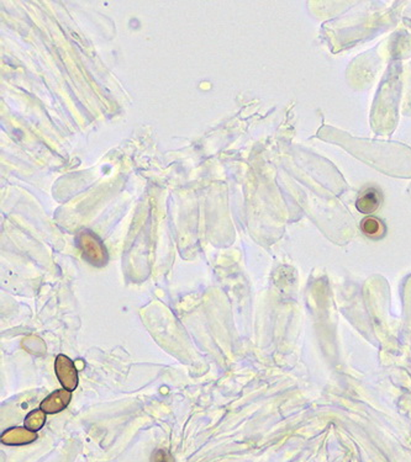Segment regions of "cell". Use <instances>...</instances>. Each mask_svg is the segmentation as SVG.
Instances as JSON below:
<instances>
[{
	"mask_svg": "<svg viewBox=\"0 0 411 462\" xmlns=\"http://www.w3.org/2000/svg\"><path fill=\"white\" fill-rule=\"evenodd\" d=\"M77 246L82 251L83 258L93 267L102 268L108 262V253L103 242L91 231H83L78 234Z\"/></svg>",
	"mask_w": 411,
	"mask_h": 462,
	"instance_id": "6da1fadb",
	"label": "cell"
},
{
	"mask_svg": "<svg viewBox=\"0 0 411 462\" xmlns=\"http://www.w3.org/2000/svg\"><path fill=\"white\" fill-rule=\"evenodd\" d=\"M55 372L63 388L75 391L78 386V371L75 363L67 355L60 354L55 360Z\"/></svg>",
	"mask_w": 411,
	"mask_h": 462,
	"instance_id": "7a4b0ae2",
	"label": "cell"
},
{
	"mask_svg": "<svg viewBox=\"0 0 411 462\" xmlns=\"http://www.w3.org/2000/svg\"><path fill=\"white\" fill-rule=\"evenodd\" d=\"M72 400V394L66 388H61L51 394H48L45 400L41 402L40 410L46 414H56L64 411Z\"/></svg>",
	"mask_w": 411,
	"mask_h": 462,
	"instance_id": "3957f363",
	"label": "cell"
},
{
	"mask_svg": "<svg viewBox=\"0 0 411 462\" xmlns=\"http://www.w3.org/2000/svg\"><path fill=\"white\" fill-rule=\"evenodd\" d=\"M382 205V194L378 189L368 186L360 191L356 201V207L360 213L371 215Z\"/></svg>",
	"mask_w": 411,
	"mask_h": 462,
	"instance_id": "277c9868",
	"label": "cell"
},
{
	"mask_svg": "<svg viewBox=\"0 0 411 462\" xmlns=\"http://www.w3.org/2000/svg\"><path fill=\"white\" fill-rule=\"evenodd\" d=\"M37 439V434L31 432L25 427H14L8 429L0 436V441L4 445L21 446L28 445Z\"/></svg>",
	"mask_w": 411,
	"mask_h": 462,
	"instance_id": "5b68a950",
	"label": "cell"
},
{
	"mask_svg": "<svg viewBox=\"0 0 411 462\" xmlns=\"http://www.w3.org/2000/svg\"><path fill=\"white\" fill-rule=\"evenodd\" d=\"M360 229L367 237H369L372 240H379L384 237V234L387 232L384 223L377 217L373 216L365 217V220L360 222Z\"/></svg>",
	"mask_w": 411,
	"mask_h": 462,
	"instance_id": "8992f818",
	"label": "cell"
},
{
	"mask_svg": "<svg viewBox=\"0 0 411 462\" xmlns=\"http://www.w3.org/2000/svg\"><path fill=\"white\" fill-rule=\"evenodd\" d=\"M46 413L42 410H35L30 412L28 416H25L24 425L25 428L29 429L31 432H39L42 427L45 425Z\"/></svg>",
	"mask_w": 411,
	"mask_h": 462,
	"instance_id": "52a82bcc",
	"label": "cell"
},
{
	"mask_svg": "<svg viewBox=\"0 0 411 462\" xmlns=\"http://www.w3.org/2000/svg\"><path fill=\"white\" fill-rule=\"evenodd\" d=\"M151 462H176V460L172 456L171 452L160 449V450L154 451Z\"/></svg>",
	"mask_w": 411,
	"mask_h": 462,
	"instance_id": "ba28073f",
	"label": "cell"
}]
</instances>
